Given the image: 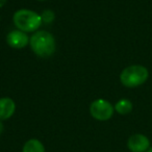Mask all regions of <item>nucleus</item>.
I'll list each match as a JSON object with an SVG mask.
<instances>
[{
  "instance_id": "obj_1",
  "label": "nucleus",
  "mask_w": 152,
  "mask_h": 152,
  "mask_svg": "<svg viewBox=\"0 0 152 152\" xmlns=\"http://www.w3.org/2000/svg\"><path fill=\"white\" fill-rule=\"evenodd\" d=\"M29 45L32 52L42 58L52 56L56 50L54 37L50 32L45 30H39L34 32L29 38Z\"/></svg>"
},
{
  "instance_id": "obj_2",
  "label": "nucleus",
  "mask_w": 152,
  "mask_h": 152,
  "mask_svg": "<svg viewBox=\"0 0 152 152\" xmlns=\"http://www.w3.org/2000/svg\"><path fill=\"white\" fill-rule=\"evenodd\" d=\"M13 22L17 29L24 32L38 31L42 24L41 15L31 10L22 9L17 11L13 16Z\"/></svg>"
},
{
  "instance_id": "obj_3",
  "label": "nucleus",
  "mask_w": 152,
  "mask_h": 152,
  "mask_svg": "<svg viewBox=\"0 0 152 152\" xmlns=\"http://www.w3.org/2000/svg\"><path fill=\"white\" fill-rule=\"evenodd\" d=\"M149 76L147 68L141 65H132L125 68L120 74V81L126 88H137L145 83Z\"/></svg>"
},
{
  "instance_id": "obj_4",
  "label": "nucleus",
  "mask_w": 152,
  "mask_h": 152,
  "mask_svg": "<svg viewBox=\"0 0 152 152\" xmlns=\"http://www.w3.org/2000/svg\"><path fill=\"white\" fill-rule=\"evenodd\" d=\"M115 107L105 99H96L90 105V113L94 119L98 121H107L113 117Z\"/></svg>"
},
{
  "instance_id": "obj_5",
  "label": "nucleus",
  "mask_w": 152,
  "mask_h": 152,
  "mask_svg": "<svg viewBox=\"0 0 152 152\" xmlns=\"http://www.w3.org/2000/svg\"><path fill=\"white\" fill-rule=\"evenodd\" d=\"M127 147L131 152H147L150 148V141L146 135L135 133L128 139Z\"/></svg>"
},
{
  "instance_id": "obj_6",
  "label": "nucleus",
  "mask_w": 152,
  "mask_h": 152,
  "mask_svg": "<svg viewBox=\"0 0 152 152\" xmlns=\"http://www.w3.org/2000/svg\"><path fill=\"white\" fill-rule=\"evenodd\" d=\"M7 43L10 47L14 49H22L29 44V38L26 32L15 29L7 34Z\"/></svg>"
},
{
  "instance_id": "obj_7",
  "label": "nucleus",
  "mask_w": 152,
  "mask_h": 152,
  "mask_svg": "<svg viewBox=\"0 0 152 152\" xmlns=\"http://www.w3.org/2000/svg\"><path fill=\"white\" fill-rule=\"evenodd\" d=\"M16 112V103L12 98H0V121L10 119Z\"/></svg>"
},
{
  "instance_id": "obj_8",
  "label": "nucleus",
  "mask_w": 152,
  "mask_h": 152,
  "mask_svg": "<svg viewBox=\"0 0 152 152\" xmlns=\"http://www.w3.org/2000/svg\"><path fill=\"white\" fill-rule=\"evenodd\" d=\"M22 152H45V147L38 139H30L24 144Z\"/></svg>"
},
{
  "instance_id": "obj_9",
  "label": "nucleus",
  "mask_w": 152,
  "mask_h": 152,
  "mask_svg": "<svg viewBox=\"0 0 152 152\" xmlns=\"http://www.w3.org/2000/svg\"><path fill=\"white\" fill-rule=\"evenodd\" d=\"M114 107H115V110H116L118 114L127 115V114H129V113H131L133 105H132V102H131L130 100L123 98V99H120L116 104H115Z\"/></svg>"
},
{
  "instance_id": "obj_10",
  "label": "nucleus",
  "mask_w": 152,
  "mask_h": 152,
  "mask_svg": "<svg viewBox=\"0 0 152 152\" xmlns=\"http://www.w3.org/2000/svg\"><path fill=\"white\" fill-rule=\"evenodd\" d=\"M41 19H42V23L45 24H50L54 21L55 19V14L51 10H45L42 14H41Z\"/></svg>"
},
{
  "instance_id": "obj_11",
  "label": "nucleus",
  "mask_w": 152,
  "mask_h": 152,
  "mask_svg": "<svg viewBox=\"0 0 152 152\" xmlns=\"http://www.w3.org/2000/svg\"><path fill=\"white\" fill-rule=\"evenodd\" d=\"M7 2V0H0V9L3 7L5 5V3Z\"/></svg>"
},
{
  "instance_id": "obj_12",
  "label": "nucleus",
  "mask_w": 152,
  "mask_h": 152,
  "mask_svg": "<svg viewBox=\"0 0 152 152\" xmlns=\"http://www.w3.org/2000/svg\"><path fill=\"white\" fill-rule=\"evenodd\" d=\"M3 129H4V126H3L2 121H0V134L3 132Z\"/></svg>"
},
{
  "instance_id": "obj_13",
  "label": "nucleus",
  "mask_w": 152,
  "mask_h": 152,
  "mask_svg": "<svg viewBox=\"0 0 152 152\" xmlns=\"http://www.w3.org/2000/svg\"><path fill=\"white\" fill-rule=\"evenodd\" d=\"M147 152H152V147H150L149 149L147 150Z\"/></svg>"
},
{
  "instance_id": "obj_14",
  "label": "nucleus",
  "mask_w": 152,
  "mask_h": 152,
  "mask_svg": "<svg viewBox=\"0 0 152 152\" xmlns=\"http://www.w3.org/2000/svg\"><path fill=\"white\" fill-rule=\"evenodd\" d=\"M38 1H45V0H38Z\"/></svg>"
}]
</instances>
